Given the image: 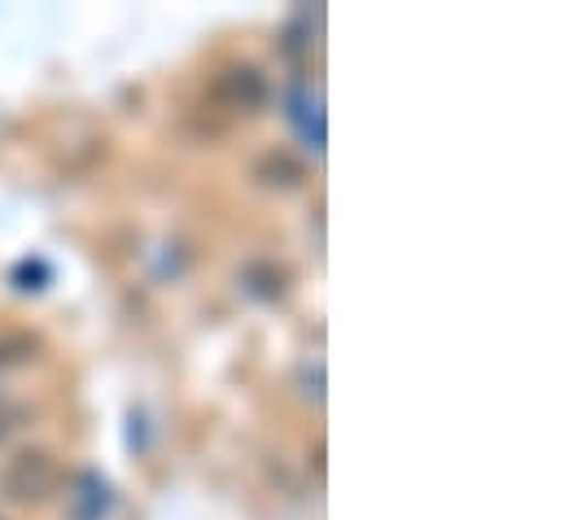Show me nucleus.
<instances>
[{"instance_id":"nucleus-1","label":"nucleus","mask_w":564,"mask_h":520,"mask_svg":"<svg viewBox=\"0 0 564 520\" xmlns=\"http://www.w3.org/2000/svg\"><path fill=\"white\" fill-rule=\"evenodd\" d=\"M9 473H22V477H26V486L18 490V499H31V495H44V490L53 486V464H48L44 455H18Z\"/></svg>"},{"instance_id":"nucleus-2","label":"nucleus","mask_w":564,"mask_h":520,"mask_svg":"<svg viewBox=\"0 0 564 520\" xmlns=\"http://www.w3.org/2000/svg\"><path fill=\"white\" fill-rule=\"evenodd\" d=\"M224 88H232V106H241V110H254L263 101V79L254 71H228Z\"/></svg>"},{"instance_id":"nucleus-3","label":"nucleus","mask_w":564,"mask_h":520,"mask_svg":"<svg viewBox=\"0 0 564 520\" xmlns=\"http://www.w3.org/2000/svg\"><path fill=\"white\" fill-rule=\"evenodd\" d=\"M293 119H297V128L311 136V149H324V123H319V106H315V101H306V93H302V88L293 93Z\"/></svg>"}]
</instances>
